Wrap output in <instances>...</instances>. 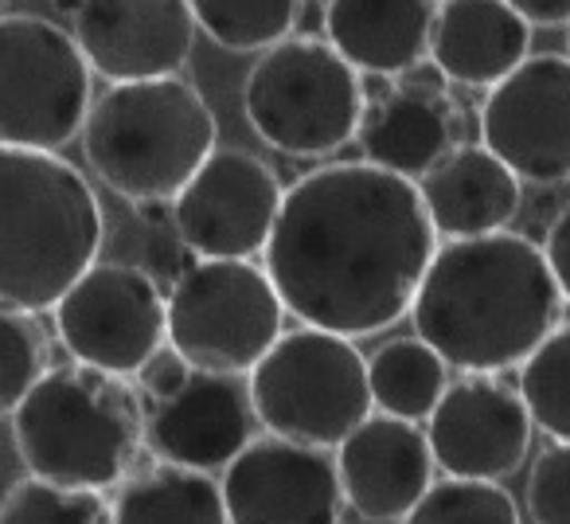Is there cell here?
I'll list each match as a JSON object with an SVG mask.
<instances>
[{
  "label": "cell",
  "instance_id": "obj_21",
  "mask_svg": "<svg viewBox=\"0 0 570 524\" xmlns=\"http://www.w3.org/2000/svg\"><path fill=\"white\" fill-rule=\"evenodd\" d=\"M438 0H328L325 40L360 75L399 79L430 56Z\"/></svg>",
  "mask_w": 570,
  "mask_h": 524
},
{
  "label": "cell",
  "instance_id": "obj_2",
  "mask_svg": "<svg viewBox=\"0 0 570 524\" xmlns=\"http://www.w3.org/2000/svg\"><path fill=\"white\" fill-rule=\"evenodd\" d=\"M559 313L543 246L492 231L438 243L406 318L453 372H508L559 326Z\"/></svg>",
  "mask_w": 570,
  "mask_h": 524
},
{
  "label": "cell",
  "instance_id": "obj_26",
  "mask_svg": "<svg viewBox=\"0 0 570 524\" xmlns=\"http://www.w3.org/2000/svg\"><path fill=\"white\" fill-rule=\"evenodd\" d=\"M399 524H523L520 505L500 482L481 477H445L411 505Z\"/></svg>",
  "mask_w": 570,
  "mask_h": 524
},
{
  "label": "cell",
  "instance_id": "obj_36",
  "mask_svg": "<svg viewBox=\"0 0 570 524\" xmlns=\"http://www.w3.org/2000/svg\"><path fill=\"white\" fill-rule=\"evenodd\" d=\"M4 4H9V0H0V9H4Z\"/></svg>",
  "mask_w": 570,
  "mask_h": 524
},
{
  "label": "cell",
  "instance_id": "obj_3",
  "mask_svg": "<svg viewBox=\"0 0 570 524\" xmlns=\"http://www.w3.org/2000/svg\"><path fill=\"white\" fill-rule=\"evenodd\" d=\"M102 235V204L71 161L0 145V305L51 310L98 262Z\"/></svg>",
  "mask_w": 570,
  "mask_h": 524
},
{
  "label": "cell",
  "instance_id": "obj_34",
  "mask_svg": "<svg viewBox=\"0 0 570 524\" xmlns=\"http://www.w3.org/2000/svg\"><path fill=\"white\" fill-rule=\"evenodd\" d=\"M56 9L63 12V17H71V12L79 9V0H56Z\"/></svg>",
  "mask_w": 570,
  "mask_h": 524
},
{
  "label": "cell",
  "instance_id": "obj_17",
  "mask_svg": "<svg viewBox=\"0 0 570 524\" xmlns=\"http://www.w3.org/2000/svg\"><path fill=\"white\" fill-rule=\"evenodd\" d=\"M254 407L243 376H215L191 368L180 391L145 407V446L173 466L223 469L254 438Z\"/></svg>",
  "mask_w": 570,
  "mask_h": 524
},
{
  "label": "cell",
  "instance_id": "obj_11",
  "mask_svg": "<svg viewBox=\"0 0 570 524\" xmlns=\"http://www.w3.org/2000/svg\"><path fill=\"white\" fill-rule=\"evenodd\" d=\"M285 184L246 149H212L168 204V220L191 259H254L266 251Z\"/></svg>",
  "mask_w": 570,
  "mask_h": 524
},
{
  "label": "cell",
  "instance_id": "obj_28",
  "mask_svg": "<svg viewBox=\"0 0 570 524\" xmlns=\"http://www.w3.org/2000/svg\"><path fill=\"white\" fill-rule=\"evenodd\" d=\"M43 372H48V337L36 313L0 305V419L17 411V404Z\"/></svg>",
  "mask_w": 570,
  "mask_h": 524
},
{
  "label": "cell",
  "instance_id": "obj_30",
  "mask_svg": "<svg viewBox=\"0 0 570 524\" xmlns=\"http://www.w3.org/2000/svg\"><path fill=\"white\" fill-rule=\"evenodd\" d=\"M188 376H191V365L165 341L141 368H137L134 380H137V391L153 404V399H168L173 391H180Z\"/></svg>",
  "mask_w": 570,
  "mask_h": 524
},
{
  "label": "cell",
  "instance_id": "obj_31",
  "mask_svg": "<svg viewBox=\"0 0 570 524\" xmlns=\"http://www.w3.org/2000/svg\"><path fill=\"white\" fill-rule=\"evenodd\" d=\"M543 254H547V266H551L562 302H570V204L562 207V212L554 215L551 227H547Z\"/></svg>",
  "mask_w": 570,
  "mask_h": 524
},
{
  "label": "cell",
  "instance_id": "obj_25",
  "mask_svg": "<svg viewBox=\"0 0 570 524\" xmlns=\"http://www.w3.org/2000/svg\"><path fill=\"white\" fill-rule=\"evenodd\" d=\"M520 388L535 430L551 443H570V321L554 326L520 365Z\"/></svg>",
  "mask_w": 570,
  "mask_h": 524
},
{
  "label": "cell",
  "instance_id": "obj_19",
  "mask_svg": "<svg viewBox=\"0 0 570 524\" xmlns=\"http://www.w3.org/2000/svg\"><path fill=\"white\" fill-rule=\"evenodd\" d=\"M531 32L508 0H438L426 59L453 87L489 90L531 56Z\"/></svg>",
  "mask_w": 570,
  "mask_h": 524
},
{
  "label": "cell",
  "instance_id": "obj_4",
  "mask_svg": "<svg viewBox=\"0 0 570 524\" xmlns=\"http://www.w3.org/2000/svg\"><path fill=\"white\" fill-rule=\"evenodd\" d=\"M9 419L20 466L75 489L121 485L145 446L141 391L79 360L48 368Z\"/></svg>",
  "mask_w": 570,
  "mask_h": 524
},
{
  "label": "cell",
  "instance_id": "obj_22",
  "mask_svg": "<svg viewBox=\"0 0 570 524\" xmlns=\"http://www.w3.org/2000/svg\"><path fill=\"white\" fill-rule=\"evenodd\" d=\"M114 524H227L215 474L157 462L121 477L110 505Z\"/></svg>",
  "mask_w": 570,
  "mask_h": 524
},
{
  "label": "cell",
  "instance_id": "obj_1",
  "mask_svg": "<svg viewBox=\"0 0 570 524\" xmlns=\"http://www.w3.org/2000/svg\"><path fill=\"white\" fill-rule=\"evenodd\" d=\"M438 251L414 181L336 161L294 181L262 251L285 313L341 337H375L411 313Z\"/></svg>",
  "mask_w": 570,
  "mask_h": 524
},
{
  "label": "cell",
  "instance_id": "obj_16",
  "mask_svg": "<svg viewBox=\"0 0 570 524\" xmlns=\"http://www.w3.org/2000/svg\"><path fill=\"white\" fill-rule=\"evenodd\" d=\"M336 477H341L344 508L367 524H399L411 505L434 482V454H430L422 423L372 411L352 435L333 446Z\"/></svg>",
  "mask_w": 570,
  "mask_h": 524
},
{
  "label": "cell",
  "instance_id": "obj_7",
  "mask_svg": "<svg viewBox=\"0 0 570 524\" xmlns=\"http://www.w3.org/2000/svg\"><path fill=\"white\" fill-rule=\"evenodd\" d=\"M254 419L266 435L333 450L372 407L367 357L352 337L328 329H285L246 376Z\"/></svg>",
  "mask_w": 570,
  "mask_h": 524
},
{
  "label": "cell",
  "instance_id": "obj_23",
  "mask_svg": "<svg viewBox=\"0 0 570 524\" xmlns=\"http://www.w3.org/2000/svg\"><path fill=\"white\" fill-rule=\"evenodd\" d=\"M450 388V365L414 337H391L367 357V391L372 407L406 423H426L442 391Z\"/></svg>",
  "mask_w": 570,
  "mask_h": 524
},
{
  "label": "cell",
  "instance_id": "obj_27",
  "mask_svg": "<svg viewBox=\"0 0 570 524\" xmlns=\"http://www.w3.org/2000/svg\"><path fill=\"white\" fill-rule=\"evenodd\" d=\"M0 524H114L98 489H75L28 474L0 501Z\"/></svg>",
  "mask_w": 570,
  "mask_h": 524
},
{
  "label": "cell",
  "instance_id": "obj_18",
  "mask_svg": "<svg viewBox=\"0 0 570 524\" xmlns=\"http://www.w3.org/2000/svg\"><path fill=\"white\" fill-rule=\"evenodd\" d=\"M442 83V75H399V83L364 106L356 145L367 165L387 168L403 181H419L453 145H461V110Z\"/></svg>",
  "mask_w": 570,
  "mask_h": 524
},
{
  "label": "cell",
  "instance_id": "obj_10",
  "mask_svg": "<svg viewBox=\"0 0 570 524\" xmlns=\"http://www.w3.org/2000/svg\"><path fill=\"white\" fill-rule=\"evenodd\" d=\"M51 313L71 360L126 380L165 345V294L126 262H90Z\"/></svg>",
  "mask_w": 570,
  "mask_h": 524
},
{
  "label": "cell",
  "instance_id": "obj_24",
  "mask_svg": "<svg viewBox=\"0 0 570 524\" xmlns=\"http://www.w3.org/2000/svg\"><path fill=\"white\" fill-rule=\"evenodd\" d=\"M196 28L227 51H266L294 36L305 0H188Z\"/></svg>",
  "mask_w": 570,
  "mask_h": 524
},
{
  "label": "cell",
  "instance_id": "obj_35",
  "mask_svg": "<svg viewBox=\"0 0 570 524\" xmlns=\"http://www.w3.org/2000/svg\"><path fill=\"white\" fill-rule=\"evenodd\" d=\"M567 56H570V25H567Z\"/></svg>",
  "mask_w": 570,
  "mask_h": 524
},
{
  "label": "cell",
  "instance_id": "obj_14",
  "mask_svg": "<svg viewBox=\"0 0 570 524\" xmlns=\"http://www.w3.org/2000/svg\"><path fill=\"white\" fill-rule=\"evenodd\" d=\"M227 524H341L344 493L333 450L254 435L219 477Z\"/></svg>",
  "mask_w": 570,
  "mask_h": 524
},
{
  "label": "cell",
  "instance_id": "obj_32",
  "mask_svg": "<svg viewBox=\"0 0 570 524\" xmlns=\"http://www.w3.org/2000/svg\"><path fill=\"white\" fill-rule=\"evenodd\" d=\"M531 28H567L570 0H508Z\"/></svg>",
  "mask_w": 570,
  "mask_h": 524
},
{
  "label": "cell",
  "instance_id": "obj_12",
  "mask_svg": "<svg viewBox=\"0 0 570 524\" xmlns=\"http://www.w3.org/2000/svg\"><path fill=\"white\" fill-rule=\"evenodd\" d=\"M481 145L523 184L570 181V56H528L489 87Z\"/></svg>",
  "mask_w": 570,
  "mask_h": 524
},
{
  "label": "cell",
  "instance_id": "obj_15",
  "mask_svg": "<svg viewBox=\"0 0 570 524\" xmlns=\"http://www.w3.org/2000/svg\"><path fill=\"white\" fill-rule=\"evenodd\" d=\"M67 32L95 75L137 83L180 75L199 28L188 0H79Z\"/></svg>",
  "mask_w": 570,
  "mask_h": 524
},
{
  "label": "cell",
  "instance_id": "obj_13",
  "mask_svg": "<svg viewBox=\"0 0 570 524\" xmlns=\"http://www.w3.org/2000/svg\"><path fill=\"white\" fill-rule=\"evenodd\" d=\"M426 443L445 477L504 482L528 462L535 423L520 388L500 372H465L450 380L426 415Z\"/></svg>",
  "mask_w": 570,
  "mask_h": 524
},
{
  "label": "cell",
  "instance_id": "obj_9",
  "mask_svg": "<svg viewBox=\"0 0 570 524\" xmlns=\"http://www.w3.org/2000/svg\"><path fill=\"white\" fill-rule=\"evenodd\" d=\"M90 64L56 20L0 12V145L59 153L90 110Z\"/></svg>",
  "mask_w": 570,
  "mask_h": 524
},
{
  "label": "cell",
  "instance_id": "obj_20",
  "mask_svg": "<svg viewBox=\"0 0 570 524\" xmlns=\"http://www.w3.org/2000/svg\"><path fill=\"white\" fill-rule=\"evenodd\" d=\"M438 239L508 231L523 200V181L484 145H453L414 181Z\"/></svg>",
  "mask_w": 570,
  "mask_h": 524
},
{
  "label": "cell",
  "instance_id": "obj_6",
  "mask_svg": "<svg viewBox=\"0 0 570 524\" xmlns=\"http://www.w3.org/2000/svg\"><path fill=\"white\" fill-rule=\"evenodd\" d=\"M367 90L364 75L317 36H285L258 51L243 83V114L274 153L321 161L356 142Z\"/></svg>",
  "mask_w": 570,
  "mask_h": 524
},
{
  "label": "cell",
  "instance_id": "obj_29",
  "mask_svg": "<svg viewBox=\"0 0 570 524\" xmlns=\"http://www.w3.org/2000/svg\"><path fill=\"white\" fill-rule=\"evenodd\" d=\"M528 516L535 524H570V443H551L531 462Z\"/></svg>",
  "mask_w": 570,
  "mask_h": 524
},
{
  "label": "cell",
  "instance_id": "obj_8",
  "mask_svg": "<svg viewBox=\"0 0 570 524\" xmlns=\"http://www.w3.org/2000/svg\"><path fill=\"white\" fill-rule=\"evenodd\" d=\"M285 333V305L254 259H191L165 298V341L199 372L250 376Z\"/></svg>",
  "mask_w": 570,
  "mask_h": 524
},
{
  "label": "cell",
  "instance_id": "obj_33",
  "mask_svg": "<svg viewBox=\"0 0 570 524\" xmlns=\"http://www.w3.org/2000/svg\"><path fill=\"white\" fill-rule=\"evenodd\" d=\"M12 462H17V446H12V435H0V501L12 489Z\"/></svg>",
  "mask_w": 570,
  "mask_h": 524
},
{
  "label": "cell",
  "instance_id": "obj_5",
  "mask_svg": "<svg viewBox=\"0 0 570 524\" xmlns=\"http://www.w3.org/2000/svg\"><path fill=\"white\" fill-rule=\"evenodd\" d=\"M215 137L212 106L180 75L110 83L79 129L90 173L129 204H173Z\"/></svg>",
  "mask_w": 570,
  "mask_h": 524
}]
</instances>
